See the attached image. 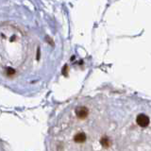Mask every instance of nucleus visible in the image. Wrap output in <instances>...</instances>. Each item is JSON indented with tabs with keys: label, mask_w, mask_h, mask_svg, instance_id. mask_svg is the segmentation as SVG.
Wrapping results in <instances>:
<instances>
[{
	"label": "nucleus",
	"mask_w": 151,
	"mask_h": 151,
	"mask_svg": "<svg viewBox=\"0 0 151 151\" xmlns=\"http://www.w3.org/2000/svg\"><path fill=\"white\" fill-rule=\"evenodd\" d=\"M137 123H138V125L142 127H145L146 126L148 125L149 123V119L148 117L145 115V114H139L137 116Z\"/></svg>",
	"instance_id": "1"
},
{
	"label": "nucleus",
	"mask_w": 151,
	"mask_h": 151,
	"mask_svg": "<svg viewBox=\"0 0 151 151\" xmlns=\"http://www.w3.org/2000/svg\"><path fill=\"white\" fill-rule=\"evenodd\" d=\"M76 113H77L78 118L83 119V118H85L88 115V109L85 107H79L76 110Z\"/></svg>",
	"instance_id": "2"
},
{
	"label": "nucleus",
	"mask_w": 151,
	"mask_h": 151,
	"mask_svg": "<svg viewBox=\"0 0 151 151\" xmlns=\"http://www.w3.org/2000/svg\"><path fill=\"white\" fill-rule=\"evenodd\" d=\"M74 140L76 143H83L86 140V135L84 133H78L74 137Z\"/></svg>",
	"instance_id": "3"
},
{
	"label": "nucleus",
	"mask_w": 151,
	"mask_h": 151,
	"mask_svg": "<svg viewBox=\"0 0 151 151\" xmlns=\"http://www.w3.org/2000/svg\"><path fill=\"white\" fill-rule=\"evenodd\" d=\"M101 144H102V145H104V146H108L109 145V139L108 138H103L102 140H101Z\"/></svg>",
	"instance_id": "4"
},
{
	"label": "nucleus",
	"mask_w": 151,
	"mask_h": 151,
	"mask_svg": "<svg viewBox=\"0 0 151 151\" xmlns=\"http://www.w3.org/2000/svg\"><path fill=\"white\" fill-rule=\"evenodd\" d=\"M7 73H8L9 75H14V73H15V71H14L13 69H12V68H8V69H7Z\"/></svg>",
	"instance_id": "5"
}]
</instances>
